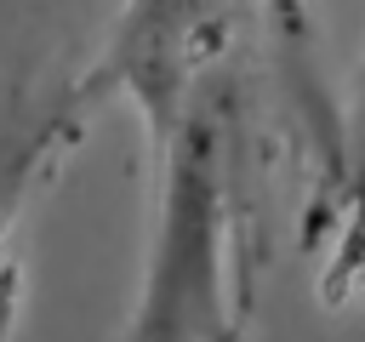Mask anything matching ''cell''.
Returning a JSON list of instances; mask_svg holds the SVG:
<instances>
[{
  "instance_id": "cell-1",
  "label": "cell",
  "mask_w": 365,
  "mask_h": 342,
  "mask_svg": "<svg viewBox=\"0 0 365 342\" xmlns=\"http://www.w3.org/2000/svg\"><path fill=\"white\" fill-rule=\"evenodd\" d=\"M217 154L211 131L194 125L177 148L171 182H165V217L160 245L148 268V296L137 314L131 342H205L217 319Z\"/></svg>"
},
{
  "instance_id": "cell-2",
  "label": "cell",
  "mask_w": 365,
  "mask_h": 342,
  "mask_svg": "<svg viewBox=\"0 0 365 342\" xmlns=\"http://www.w3.org/2000/svg\"><path fill=\"white\" fill-rule=\"evenodd\" d=\"M63 114L57 108H17V114H0V239H6V222L17 217L29 182L51 165L57 142H63Z\"/></svg>"
},
{
  "instance_id": "cell-3",
  "label": "cell",
  "mask_w": 365,
  "mask_h": 342,
  "mask_svg": "<svg viewBox=\"0 0 365 342\" xmlns=\"http://www.w3.org/2000/svg\"><path fill=\"white\" fill-rule=\"evenodd\" d=\"M348 205H342V222H348V239L336 251V268H359V251H365V57H359V74H354V103H348Z\"/></svg>"
},
{
  "instance_id": "cell-4",
  "label": "cell",
  "mask_w": 365,
  "mask_h": 342,
  "mask_svg": "<svg viewBox=\"0 0 365 342\" xmlns=\"http://www.w3.org/2000/svg\"><path fill=\"white\" fill-rule=\"evenodd\" d=\"M17 262H0V342H11V325H17Z\"/></svg>"
}]
</instances>
